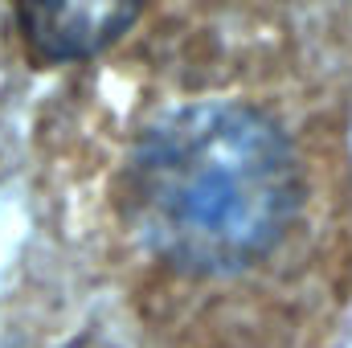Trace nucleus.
<instances>
[{"instance_id":"obj_2","label":"nucleus","mask_w":352,"mask_h":348,"mask_svg":"<svg viewBox=\"0 0 352 348\" xmlns=\"http://www.w3.org/2000/svg\"><path fill=\"white\" fill-rule=\"evenodd\" d=\"M144 0H16V25L41 62H82L107 50Z\"/></svg>"},{"instance_id":"obj_1","label":"nucleus","mask_w":352,"mask_h":348,"mask_svg":"<svg viewBox=\"0 0 352 348\" xmlns=\"http://www.w3.org/2000/svg\"><path fill=\"white\" fill-rule=\"evenodd\" d=\"M299 168L283 131L242 102L164 115L135 148L131 209L152 254L192 274H230L283 238Z\"/></svg>"}]
</instances>
